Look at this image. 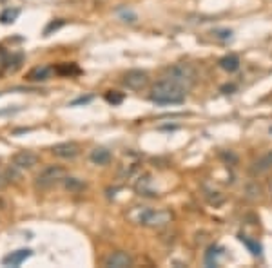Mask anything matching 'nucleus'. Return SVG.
Returning <instances> with one entry per match:
<instances>
[{
	"label": "nucleus",
	"mask_w": 272,
	"mask_h": 268,
	"mask_svg": "<svg viewBox=\"0 0 272 268\" xmlns=\"http://www.w3.org/2000/svg\"><path fill=\"white\" fill-rule=\"evenodd\" d=\"M133 223L143 227H151V229H162V227H167L171 221H173V212L171 210H154V208L149 207H134L133 210L127 214Z\"/></svg>",
	"instance_id": "1"
},
{
	"label": "nucleus",
	"mask_w": 272,
	"mask_h": 268,
	"mask_svg": "<svg viewBox=\"0 0 272 268\" xmlns=\"http://www.w3.org/2000/svg\"><path fill=\"white\" fill-rule=\"evenodd\" d=\"M149 98L160 105L183 104V100H185V89H181L180 85L169 82V80L164 78V80H160V82H156L154 85H152Z\"/></svg>",
	"instance_id": "2"
},
{
	"label": "nucleus",
	"mask_w": 272,
	"mask_h": 268,
	"mask_svg": "<svg viewBox=\"0 0 272 268\" xmlns=\"http://www.w3.org/2000/svg\"><path fill=\"white\" fill-rule=\"evenodd\" d=\"M164 78L169 82L176 83L181 89L189 91L190 87H195L198 82V71L192 64H187V62H180V64H173L165 67Z\"/></svg>",
	"instance_id": "3"
},
{
	"label": "nucleus",
	"mask_w": 272,
	"mask_h": 268,
	"mask_svg": "<svg viewBox=\"0 0 272 268\" xmlns=\"http://www.w3.org/2000/svg\"><path fill=\"white\" fill-rule=\"evenodd\" d=\"M65 177V169L60 165H48L44 170H40V174L36 176L35 183L36 189H49V187L60 183Z\"/></svg>",
	"instance_id": "4"
},
{
	"label": "nucleus",
	"mask_w": 272,
	"mask_h": 268,
	"mask_svg": "<svg viewBox=\"0 0 272 268\" xmlns=\"http://www.w3.org/2000/svg\"><path fill=\"white\" fill-rule=\"evenodd\" d=\"M149 80H151V78H149V74H147L145 71L131 69L124 74L122 83H124V87L131 89V91H143V89L149 85Z\"/></svg>",
	"instance_id": "5"
},
{
	"label": "nucleus",
	"mask_w": 272,
	"mask_h": 268,
	"mask_svg": "<svg viewBox=\"0 0 272 268\" xmlns=\"http://www.w3.org/2000/svg\"><path fill=\"white\" fill-rule=\"evenodd\" d=\"M38 163V154L33 151H20L13 156V169L17 170H29Z\"/></svg>",
	"instance_id": "6"
},
{
	"label": "nucleus",
	"mask_w": 272,
	"mask_h": 268,
	"mask_svg": "<svg viewBox=\"0 0 272 268\" xmlns=\"http://www.w3.org/2000/svg\"><path fill=\"white\" fill-rule=\"evenodd\" d=\"M51 152L56 158H62V160H73L80 154V145L76 142H64V143H56L55 147L51 149Z\"/></svg>",
	"instance_id": "7"
},
{
	"label": "nucleus",
	"mask_w": 272,
	"mask_h": 268,
	"mask_svg": "<svg viewBox=\"0 0 272 268\" xmlns=\"http://www.w3.org/2000/svg\"><path fill=\"white\" fill-rule=\"evenodd\" d=\"M104 266L107 268H127V266H133V257H131L127 252L124 250H116L109 254L104 261Z\"/></svg>",
	"instance_id": "8"
},
{
	"label": "nucleus",
	"mask_w": 272,
	"mask_h": 268,
	"mask_svg": "<svg viewBox=\"0 0 272 268\" xmlns=\"http://www.w3.org/2000/svg\"><path fill=\"white\" fill-rule=\"evenodd\" d=\"M251 174L252 176H263V174H267L268 170H272V151L265 152V154H261L258 158V160L252 161L251 165Z\"/></svg>",
	"instance_id": "9"
},
{
	"label": "nucleus",
	"mask_w": 272,
	"mask_h": 268,
	"mask_svg": "<svg viewBox=\"0 0 272 268\" xmlns=\"http://www.w3.org/2000/svg\"><path fill=\"white\" fill-rule=\"evenodd\" d=\"M53 73H55V67H51V65H36L27 73L26 78L29 82H46L51 78Z\"/></svg>",
	"instance_id": "10"
},
{
	"label": "nucleus",
	"mask_w": 272,
	"mask_h": 268,
	"mask_svg": "<svg viewBox=\"0 0 272 268\" xmlns=\"http://www.w3.org/2000/svg\"><path fill=\"white\" fill-rule=\"evenodd\" d=\"M31 255H33V252L27 250V248H22V250L11 252L9 255H6L4 259H2V263L8 264V266H20L27 257H31Z\"/></svg>",
	"instance_id": "11"
},
{
	"label": "nucleus",
	"mask_w": 272,
	"mask_h": 268,
	"mask_svg": "<svg viewBox=\"0 0 272 268\" xmlns=\"http://www.w3.org/2000/svg\"><path fill=\"white\" fill-rule=\"evenodd\" d=\"M89 160L93 161L95 165H107L109 161L112 160V154H111V151H107V149L96 147V149H93V151H91Z\"/></svg>",
	"instance_id": "12"
},
{
	"label": "nucleus",
	"mask_w": 272,
	"mask_h": 268,
	"mask_svg": "<svg viewBox=\"0 0 272 268\" xmlns=\"http://www.w3.org/2000/svg\"><path fill=\"white\" fill-rule=\"evenodd\" d=\"M220 67L223 71H227V73H234V71L240 69V58L236 57V55H227V57H223L220 62Z\"/></svg>",
	"instance_id": "13"
},
{
	"label": "nucleus",
	"mask_w": 272,
	"mask_h": 268,
	"mask_svg": "<svg viewBox=\"0 0 272 268\" xmlns=\"http://www.w3.org/2000/svg\"><path fill=\"white\" fill-rule=\"evenodd\" d=\"M80 73L76 64H60L55 67V74L58 76H74V74Z\"/></svg>",
	"instance_id": "14"
},
{
	"label": "nucleus",
	"mask_w": 272,
	"mask_h": 268,
	"mask_svg": "<svg viewBox=\"0 0 272 268\" xmlns=\"http://www.w3.org/2000/svg\"><path fill=\"white\" fill-rule=\"evenodd\" d=\"M263 196V187L259 185L258 182H251L245 187V198L249 199H259Z\"/></svg>",
	"instance_id": "15"
},
{
	"label": "nucleus",
	"mask_w": 272,
	"mask_h": 268,
	"mask_svg": "<svg viewBox=\"0 0 272 268\" xmlns=\"http://www.w3.org/2000/svg\"><path fill=\"white\" fill-rule=\"evenodd\" d=\"M64 185L69 192H82L86 189V183L78 177H64Z\"/></svg>",
	"instance_id": "16"
},
{
	"label": "nucleus",
	"mask_w": 272,
	"mask_h": 268,
	"mask_svg": "<svg viewBox=\"0 0 272 268\" xmlns=\"http://www.w3.org/2000/svg\"><path fill=\"white\" fill-rule=\"evenodd\" d=\"M221 254V248L216 247V245H212V247H209L207 254H205V263L209 264V266H216V257Z\"/></svg>",
	"instance_id": "17"
},
{
	"label": "nucleus",
	"mask_w": 272,
	"mask_h": 268,
	"mask_svg": "<svg viewBox=\"0 0 272 268\" xmlns=\"http://www.w3.org/2000/svg\"><path fill=\"white\" fill-rule=\"evenodd\" d=\"M240 241L245 245L249 250L252 252V255H261V247H259V243H256V241H252V239H249L247 236H240Z\"/></svg>",
	"instance_id": "18"
},
{
	"label": "nucleus",
	"mask_w": 272,
	"mask_h": 268,
	"mask_svg": "<svg viewBox=\"0 0 272 268\" xmlns=\"http://www.w3.org/2000/svg\"><path fill=\"white\" fill-rule=\"evenodd\" d=\"M124 93H118V91H109V93H105V102L107 104H111V105H120L122 102H124Z\"/></svg>",
	"instance_id": "19"
},
{
	"label": "nucleus",
	"mask_w": 272,
	"mask_h": 268,
	"mask_svg": "<svg viewBox=\"0 0 272 268\" xmlns=\"http://www.w3.org/2000/svg\"><path fill=\"white\" fill-rule=\"evenodd\" d=\"M18 13H20L18 9H6L4 13L0 15V22H2V24H11V22H15V18L18 17Z\"/></svg>",
	"instance_id": "20"
},
{
	"label": "nucleus",
	"mask_w": 272,
	"mask_h": 268,
	"mask_svg": "<svg viewBox=\"0 0 272 268\" xmlns=\"http://www.w3.org/2000/svg\"><path fill=\"white\" fill-rule=\"evenodd\" d=\"M64 24H65L64 20H53L51 24H49V26L46 27V29H44V35L49 36V35H51V33H53V31H58L62 26H64Z\"/></svg>",
	"instance_id": "21"
},
{
	"label": "nucleus",
	"mask_w": 272,
	"mask_h": 268,
	"mask_svg": "<svg viewBox=\"0 0 272 268\" xmlns=\"http://www.w3.org/2000/svg\"><path fill=\"white\" fill-rule=\"evenodd\" d=\"M212 35L216 36V38H230L232 36V31L229 29H218V31H212Z\"/></svg>",
	"instance_id": "22"
},
{
	"label": "nucleus",
	"mask_w": 272,
	"mask_h": 268,
	"mask_svg": "<svg viewBox=\"0 0 272 268\" xmlns=\"http://www.w3.org/2000/svg\"><path fill=\"white\" fill-rule=\"evenodd\" d=\"M91 100H93V96H86V98H78V100H74V102H71V105H82V104H89Z\"/></svg>",
	"instance_id": "23"
},
{
	"label": "nucleus",
	"mask_w": 272,
	"mask_h": 268,
	"mask_svg": "<svg viewBox=\"0 0 272 268\" xmlns=\"http://www.w3.org/2000/svg\"><path fill=\"white\" fill-rule=\"evenodd\" d=\"M221 158H225V160H227V161L230 160V161H232V163H236V161H238V158L232 154V152H229V154H221Z\"/></svg>",
	"instance_id": "24"
},
{
	"label": "nucleus",
	"mask_w": 272,
	"mask_h": 268,
	"mask_svg": "<svg viewBox=\"0 0 272 268\" xmlns=\"http://www.w3.org/2000/svg\"><path fill=\"white\" fill-rule=\"evenodd\" d=\"M236 87L234 85H225V87H221V91H234Z\"/></svg>",
	"instance_id": "25"
}]
</instances>
